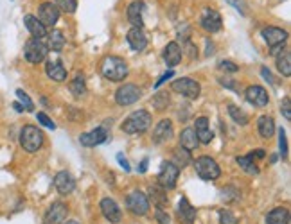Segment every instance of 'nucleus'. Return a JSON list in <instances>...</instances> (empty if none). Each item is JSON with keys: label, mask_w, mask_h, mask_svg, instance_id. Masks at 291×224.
<instances>
[{"label": "nucleus", "mask_w": 291, "mask_h": 224, "mask_svg": "<svg viewBox=\"0 0 291 224\" xmlns=\"http://www.w3.org/2000/svg\"><path fill=\"white\" fill-rule=\"evenodd\" d=\"M194 133L198 136V142L200 143H210L214 138L212 131L209 127V118L207 117H200L196 118V122H194Z\"/></svg>", "instance_id": "412c9836"}, {"label": "nucleus", "mask_w": 291, "mask_h": 224, "mask_svg": "<svg viewBox=\"0 0 291 224\" xmlns=\"http://www.w3.org/2000/svg\"><path fill=\"white\" fill-rule=\"evenodd\" d=\"M257 129H259V134H261L263 138H271L273 133H275V120L271 117H268V115L259 117Z\"/></svg>", "instance_id": "c756f323"}, {"label": "nucleus", "mask_w": 291, "mask_h": 224, "mask_svg": "<svg viewBox=\"0 0 291 224\" xmlns=\"http://www.w3.org/2000/svg\"><path fill=\"white\" fill-rule=\"evenodd\" d=\"M70 92H72V95L74 97H81V95L86 94V85H85V78L83 76H78L76 79H72L69 85Z\"/></svg>", "instance_id": "72a5a7b5"}, {"label": "nucleus", "mask_w": 291, "mask_h": 224, "mask_svg": "<svg viewBox=\"0 0 291 224\" xmlns=\"http://www.w3.org/2000/svg\"><path fill=\"white\" fill-rule=\"evenodd\" d=\"M171 88H172V92H177V94L184 95V97H187V99H196L201 92L200 83L194 81V79H191V78H180V79H177V81H172Z\"/></svg>", "instance_id": "0eeeda50"}, {"label": "nucleus", "mask_w": 291, "mask_h": 224, "mask_svg": "<svg viewBox=\"0 0 291 224\" xmlns=\"http://www.w3.org/2000/svg\"><path fill=\"white\" fill-rule=\"evenodd\" d=\"M36 18L45 25V27H52V25L60 20V9H57V6L52 4V2H43V4H40V8H38Z\"/></svg>", "instance_id": "f8f14e48"}, {"label": "nucleus", "mask_w": 291, "mask_h": 224, "mask_svg": "<svg viewBox=\"0 0 291 224\" xmlns=\"http://www.w3.org/2000/svg\"><path fill=\"white\" fill-rule=\"evenodd\" d=\"M69 215V208L62 201H56V203L50 204V208L47 210L45 217H43V224H63Z\"/></svg>", "instance_id": "9b49d317"}, {"label": "nucleus", "mask_w": 291, "mask_h": 224, "mask_svg": "<svg viewBox=\"0 0 291 224\" xmlns=\"http://www.w3.org/2000/svg\"><path fill=\"white\" fill-rule=\"evenodd\" d=\"M47 49L52 50V52H62L63 47H65V36L60 29H52V33L47 34Z\"/></svg>", "instance_id": "a878e982"}, {"label": "nucleus", "mask_w": 291, "mask_h": 224, "mask_svg": "<svg viewBox=\"0 0 291 224\" xmlns=\"http://www.w3.org/2000/svg\"><path fill=\"white\" fill-rule=\"evenodd\" d=\"M126 206L128 210L135 215H146L149 212V199L148 196L140 190H133L130 196L126 197Z\"/></svg>", "instance_id": "1a4fd4ad"}, {"label": "nucleus", "mask_w": 291, "mask_h": 224, "mask_svg": "<svg viewBox=\"0 0 291 224\" xmlns=\"http://www.w3.org/2000/svg\"><path fill=\"white\" fill-rule=\"evenodd\" d=\"M151 122H153L151 113H149L148 110H139V111H133V113L124 120L121 129L126 134L146 133V131L149 129V126H151Z\"/></svg>", "instance_id": "f03ea898"}, {"label": "nucleus", "mask_w": 291, "mask_h": 224, "mask_svg": "<svg viewBox=\"0 0 291 224\" xmlns=\"http://www.w3.org/2000/svg\"><path fill=\"white\" fill-rule=\"evenodd\" d=\"M178 176H180V169L172 162H164L158 172V185L162 188H174L177 187Z\"/></svg>", "instance_id": "6e6552de"}, {"label": "nucleus", "mask_w": 291, "mask_h": 224, "mask_svg": "<svg viewBox=\"0 0 291 224\" xmlns=\"http://www.w3.org/2000/svg\"><path fill=\"white\" fill-rule=\"evenodd\" d=\"M63 224H79V222H78V220H65Z\"/></svg>", "instance_id": "864d4df0"}, {"label": "nucleus", "mask_w": 291, "mask_h": 224, "mask_svg": "<svg viewBox=\"0 0 291 224\" xmlns=\"http://www.w3.org/2000/svg\"><path fill=\"white\" fill-rule=\"evenodd\" d=\"M279 149H280V156L286 158L287 156V140H286V131L280 127L279 129Z\"/></svg>", "instance_id": "4c0bfd02"}, {"label": "nucleus", "mask_w": 291, "mask_h": 224, "mask_svg": "<svg viewBox=\"0 0 291 224\" xmlns=\"http://www.w3.org/2000/svg\"><path fill=\"white\" fill-rule=\"evenodd\" d=\"M277 68H279V72L282 73V76H286V78H289L291 76V54H289V50H280V52L277 54Z\"/></svg>", "instance_id": "7c9ffc66"}, {"label": "nucleus", "mask_w": 291, "mask_h": 224, "mask_svg": "<svg viewBox=\"0 0 291 224\" xmlns=\"http://www.w3.org/2000/svg\"><path fill=\"white\" fill-rule=\"evenodd\" d=\"M236 162H238L239 167H241L245 172H248V174H259V169H257V165L254 163V156H252V155L238 156V158H236Z\"/></svg>", "instance_id": "2f4dec72"}, {"label": "nucleus", "mask_w": 291, "mask_h": 224, "mask_svg": "<svg viewBox=\"0 0 291 224\" xmlns=\"http://www.w3.org/2000/svg\"><path fill=\"white\" fill-rule=\"evenodd\" d=\"M194 169H196V174L201 179H207V181H214L221 176V169H219L216 160L210 158V156H200L194 162Z\"/></svg>", "instance_id": "20e7f679"}, {"label": "nucleus", "mask_w": 291, "mask_h": 224, "mask_svg": "<svg viewBox=\"0 0 291 224\" xmlns=\"http://www.w3.org/2000/svg\"><path fill=\"white\" fill-rule=\"evenodd\" d=\"M36 118H38V122H41L45 127H49V129H56V124H54L52 120H50V118L43 113V111H40V113L36 115Z\"/></svg>", "instance_id": "ea45409f"}, {"label": "nucleus", "mask_w": 291, "mask_h": 224, "mask_svg": "<svg viewBox=\"0 0 291 224\" xmlns=\"http://www.w3.org/2000/svg\"><path fill=\"white\" fill-rule=\"evenodd\" d=\"M13 108H15V110H17L18 113H22V111H24V106H22L20 102H15V104H13Z\"/></svg>", "instance_id": "603ef678"}, {"label": "nucleus", "mask_w": 291, "mask_h": 224, "mask_svg": "<svg viewBox=\"0 0 291 224\" xmlns=\"http://www.w3.org/2000/svg\"><path fill=\"white\" fill-rule=\"evenodd\" d=\"M108 138H110V131H108L106 126H101L94 131L83 133L81 136H79V142H81V145H85V147H97V145H101V143L108 142Z\"/></svg>", "instance_id": "9d476101"}, {"label": "nucleus", "mask_w": 291, "mask_h": 224, "mask_svg": "<svg viewBox=\"0 0 291 224\" xmlns=\"http://www.w3.org/2000/svg\"><path fill=\"white\" fill-rule=\"evenodd\" d=\"M117 162H119V165L124 169V172H130V171H132V167H130V163H128V160L124 158L123 153H117Z\"/></svg>", "instance_id": "a18cd8bd"}, {"label": "nucleus", "mask_w": 291, "mask_h": 224, "mask_svg": "<svg viewBox=\"0 0 291 224\" xmlns=\"http://www.w3.org/2000/svg\"><path fill=\"white\" fill-rule=\"evenodd\" d=\"M148 162H149L148 158H144L142 162H140V165H139V172H140V174H144V172L148 171Z\"/></svg>", "instance_id": "8fccbe9b"}, {"label": "nucleus", "mask_w": 291, "mask_h": 224, "mask_svg": "<svg viewBox=\"0 0 291 224\" xmlns=\"http://www.w3.org/2000/svg\"><path fill=\"white\" fill-rule=\"evenodd\" d=\"M198 145H200V142H198V136H196V133H194V129L187 127V129L182 131L180 133V147H184L185 151H194Z\"/></svg>", "instance_id": "cd10ccee"}, {"label": "nucleus", "mask_w": 291, "mask_h": 224, "mask_svg": "<svg viewBox=\"0 0 291 224\" xmlns=\"http://www.w3.org/2000/svg\"><path fill=\"white\" fill-rule=\"evenodd\" d=\"M144 9H146V4H144L142 0H135L130 4L128 8V20L133 27L137 29H142L144 25Z\"/></svg>", "instance_id": "a211bd4d"}, {"label": "nucleus", "mask_w": 291, "mask_h": 224, "mask_svg": "<svg viewBox=\"0 0 291 224\" xmlns=\"http://www.w3.org/2000/svg\"><path fill=\"white\" fill-rule=\"evenodd\" d=\"M250 155L254 156V158H264V156H266V151H264V149H255V151H252Z\"/></svg>", "instance_id": "09e8293b"}, {"label": "nucleus", "mask_w": 291, "mask_h": 224, "mask_svg": "<svg viewBox=\"0 0 291 224\" xmlns=\"http://www.w3.org/2000/svg\"><path fill=\"white\" fill-rule=\"evenodd\" d=\"M172 122L169 118H164V120H160L158 124L155 126L153 129V142L155 143H164V142H169L172 138Z\"/></svg>", "instance_id": "dca6fc26"}, {"label": "nucleus", "mask_w": 291, "mask_h": 224, "mask_svg": "<svg viewBox=\"0 0 291 224\" xmlns=\"http://www.w3.org/2000/svg\"><path fill=\"white\" fill-rule=\"evenodd\" d=\"M43 140H45V136L36 126H25L20 133V145L27 153H36L43 145Z\"/></svg>", "instance_id": "7ed1b4c3"}, {"label": "nucleus", "mask_w": 291, "mask_h": 224, "mask_svg": "<svg viewBox=\"0 0 291 224\" xmlns=\"http://www.w3.org/2000/svg\"><path fill=\"white\" fill-rule=\"evenodd\" d=\"M219 222L221 224H238V219H236L228 210H219Z\"/></svg>", "instance_id": "58836bf2"}, {"label": "nucleus", "mask_w": 291, "mask_h": 224, "mask_svg": "<svg viewBox=\"0 0 291 224\" xmlns=\"http://www.w3.org/2000/svg\"><path fill=\"white\" fill-rule=\"evenodd\" d=\"M182 49L177 41H171V43L165 45L164 49V61L167 63V66H177L182 61Z\"/></svg>", "instance_id": "393cba45"}, {"label": "nucleus", "mask_w": 291, "mask_h": 224, "mask_svg": "<svg viewBox=\"0 0 291 224\" xmlns=\"http://www.w3.org/2000/svg\"><path fill=\"white\" fill-rule=\"evenodd\" d=\"M228 4H232L236 9H238L241 15H246V4L245 0H228Z\"/></svg>", "instance_id": "c03bdc74"}, {"label": "nucleus", "mask_w": 291, "mask_h": 224, "mask_svg": "<svg viewBox=\"0 0 291 224\" xmlns=\"http://www.w3.org/2000/svg\"><path fill=\"white\" fill-rule=\"evenodd\" d=\"M45 72L47 76L56 83H63L67 79V70L60 59H49L45 66Z\"/></svg>", "instance_id": "4be33fe9"}, {"label": "nucleus", "mask_w": 291, "mask_h": 224, "mask_svg": "<svg viewBox=\"0 0 291 224\" xmlns=\"http://www.w3.org/2000/svg\"><path fill=\"white\" fill-rule=\"evenodd\" d=\"M221 85L223 86H228V88H236V85H234V81H232V79H221Z\"/></svg>", "instance_id": "3c124183"}, {"label": "nucleus", "mask_w": 291, "mask_h": 224, "mask_svg": "<svg viewBox=\"0 0 291 224\" xmlns=\"http://www.w3.org/2000/svg\"><path fill=\"white\" fill-rule=\"evenodd\" d=\"M266 224H289V210L284 206L273 208L266 215Z\"/></svg>", "instance_id": "bb28decb"}, {"label": "nucleus", "mask_w": 291, "mask_h": 224, "mask_svg": "<svg viewBox=\"0 0 291 224\" xmlns=\"http://www.w3.org/2000/svg\"><path fill=\"white\" fill-rule=\"evenodd\" d=\"M54 187H56V190L60 192L62 196H69L70 192L76 188V181L74 178L70 176V172L62 171L54 176Z\"/></svg>", "instance_id": "f3484780"}, {"label": "nucleus", "mask_w": 291, "mask_h": 224, "mask_svg": "<svg viewBox=\"0 0 291 224\" xmlns=\"http://www.w3.org/2000/svg\"><path fill=\"white\" fill-rule=\"evenodd\" d=\"M200 24L207 33H217V31L221 29L223 20H221V17H219V13L207 8V9H203V13H201Z\"/></svg>", "instance_id": "ddd939ff"}, {"label": "nucleus", "mask_w": 291, "mask_h": 224, "mask_svg": "<svg viewBox=\"0 0 291 224\" xmlns=\"http://www.w3.org/2000/svg\"><path fill=\"white\" fill-rule=\"evenodd\" d=\"M17 97H18V101H20L22 106H24V110H25V111H33V110H34L33 101L29 99V95L25 94L24 90H17Z\"/></svg>", "instance_id": "e433bc0d"}, {"label": "nucleus", "mask_w": 291, "mask_h": 224, "mask_svg": "<svg viewBox=\"0 0 291 224\" xmlns=\"http://www.w3.org/2000/svg\"><path fill=\"white\" fill-rule=\"evenodd\" d=\"M126 40L128 43H130V47H132L133 50H137V52H140V50H144L148 47V38H146V33H144L142 29L132 27L128 31Z\"/></svg>", "instance_id": "aec40b11"}, {"label": "nucleus", "mask_w": 291, "mask_h": 224, "mask_svg": "<svg viewBox=\"0 0 291 224\" xmlns=\"http://www.w3.org/2000/svg\"><path fill=\"white\" fill-rule=\"evenodd\" d=\"M261 73H263V78L266 79L268 83H271V85H275V78H273V76H271V72L266 68V66H263V68H261Z\"/></svg>", "instance_id": "49530a36"}, {"label": "nucleus", "mask_w": 291, "mask_h": 224, "mask_svg": "<svg viewBox=\"0 0 291 224\" xmlns=\"http://www.w3.org/2000/svg\"><path fill=\"white\" fill-rule=\"evenodd\" d=\"M261 36L264 38V41L268 43V47H280V45L286 43L287 40V31L280 27H264L261 31Z\"/></svg>", "instance_id": "4468645a"}, {"label": "nucleus", "mask_w": 291, "mask_h": 224, "mask_svg": "<svg viewBox=\"0 0 291 224\" xmlns=\"http://www.w3.org/2000/svg\"><path fill=\"white\" fill-rule=\"evenodd\" d=\"M219 68L225 70V72H238L239 66L236 65V63H232V61H221V63H219Z\"/></svg>", "instance_id": "37998d69"}, {"label": "nucleus", "mask_w": 291, "mask_h": 224, "mask_svg": "<svg viewBox=\"0 0 291 224\" xmlns=\"http://www.w3.org/2000/svg\"><path fill=\"white\" fill-rule=\"evenodd\" d=\"M172 163H174L178 169L187 167L189 163H191V153L185 151L184 147H178L177 151H174V155H172Z\"/></svg>", "instance_id": "473e14b6"}, {"label": "nucleus", "mask_w": 291, "mask_h": 224, "mask_svg": "<svg viewBox=\"0 0 291 224\" xmlns=\"http://www.w3.org/2000/svg\"><path fill=\"white\" fill-rule=\"evenodd\" d=\"M228 115L234 118V122H238L239 126H246L248 124V115L241 108L234 106V104H228Z\"/></svg>", "instance_id": "f704fd0d"}, {"label": "nucleus", "mask_w": 291, "mask_h": 224, "mask_svg": "<svg viewBox=\"0 0 291 224\" xmlns=\"http://www.w3.org/2000/svg\"><path fill=\"white\" fill-rule=\"evenodd\" d=\"M101 73L108 81L119 83L124 81L128 76V65L123 57L119 56H108L103 59V65H101Z\"/></svg>", "instance_id": "f257e3e1"}, {"label": "nucleus", "mask_w": 291, "mask_h": 224, "mask_svg": "<svg viewBox=\"0 0 291 224\" xmlns=\"http://www.w3.org/2000/svg\"><path fill=\"white\" fill-rule=\"evenodd\" d=\"M148 199H151L153 203L156 204V208H162L164 210L165 206H167V196H165V188H162L160 185H151L149 187V197Z\"/></svg>", "instance_id": "c85d7f7f"}, {"label": "nucleus", "mask_w": 291, "mask_h": 224, "mask_svg": "<svg viewBox=\"0 0 291 224\" xmlns=\"http://www.w3.org/2000/svg\"><path fill=\"white\" fill-rule=\"evenodd\" d=\"M246 95V101L250 102V104H254V106L257 108H264L270 102V97H268V92L263 88V86H248L245 92Z\"/></svg>", "instance_id": "2eb2a0df"}, {"label": "nucleus", "mask_w": 291, "mask_h": 224, "mask_svg": "<svg viewBox=\"0 0 291 224\" xmlns=\"http://www.w3.org/2000/svg\"><path fill=\"white\" fill-rule=\"evenodd\" d=\"M280 111H282V115L286 117V120H291V101H289V97H286L282 102H280Z\"/></svg>", "instance_id": "a19ab883"}, {"label": "nucleus", "mask_w": 291, "mask_h": 224, "mask_svg": "<svg viewBox=\"0 0 291 224\" xmlns=\"http://www.w3.org/2000/svg\"><path fill=\"white\" fill-rule=\"evenodd\" d=\"M101 212H103V215L106 217V220H110V222H113V224L121 222V219H123L119 204L115 203L113 199H110V197L101 201Z\"/></svg>", "instance_id": "6ab92c4d"}, {"label": "nucleus", "mask_w": 291, "mask_h": 224, "mask_svg": "<svg viewBox=\"0 0 291 224\" xmlns=\"http://www.w3.org/2000/svg\"><path fill=\"white\" fill-rule=\"evenodd\" d=\"M172 73H174V72H172V70H167V72H165L164 76H162V78H160L158 81H156L155 88H158V86L162 85V83H165V81H167V79H171V78H172Z\"/></svg>", "instance_id": "de8ad7c7"}, {"label": "nucleus", "mask_w": 291, "mask_h": 224, "mask_svg": "<svg viewBox=\"0 0 291 224\" xmlns=\"http://www.w3.org/2000/svg\"><path fill=\"white\" fill-rule=\"evenodd\" d=\"M47 52H49L47 45L43 43V40H38V38H31L24 47L25 59L29 63H33V65H38V63L43 61L47 57Z\"/></svg>", "instance_id": "39448f33"}, {"label": "nucleus", "mask_w": 291, "mask_h": 224, "mask_svg": "<svg viewBox=\"0 0 291 224\" xmlns=\"http://www.w3.org/2000/svg\"><path fill=\"white\" fill-rule=\"evenodd\" d=\"M56 6L60 11L74 13L78 9V0H56Z\"/></svg>", "instance_id": "c9c22d12"}, {"label": "nucleus", "mask_w": 291, "mask_h": 224, "mask_svg": "<svg viewBox=\"0 0 291 224\" xmlns=\"http://www.w3.org/2000/svg\"><path fill=\"white\" fill-rule=\"evenodd\" d=\"M155 217H156V220H158V224H169V220H171L169 213L165 212V210H162V208H158V210H156Z\"/></svg>", "instance_id": "79ce46f5"}, {"label": "nucleus", "mask_w": 291, "mask_h": 224, "mask_svg": "<svg viewBox=\"0 0 291 224\" xmlns=\"http://www.w3.org/2000/svg\"><path fill=\"white\" fill-rule=\"evenodd\" d=\"M142 97V88H139L137 85H123L117 92H115V102L119 106H130L135 104L139 99Z\"/></svg>", "instance_id": "423d86ee"}, {"label": "nucleus", "mask_w": 291, "mask_h": 224, "mask_svg": "<svg viewBox=\"0 0 291 224\" xmlns=\"http://www.w3.org/2000/svg\"><path fill=\"white\" fill-rule=\"evenodd\" d=\"M24 24H25V27H27L29 33L33 34V38H38V40H41V38L47 36V27L41 24V22L38 20L36 17H33V15H25V17H24Z\"/></svg>", "instance_id": "5701e85b"}, {"label": "nucleus", "mask_w": 291, "mask_h": 224, "mask_svg": "<svg viewBox=\"0 0 291 224\" xmlns=\"http://www.w3.org/2000/svg\"><path fill=\"white\" fill-rule=\"evenodd\" d=\"M178 217L184 224H193L196 219V208L189 203L187 197H182L178 203Z\"/></svg>", "instance_id": "b1692460"}]
</instances>
